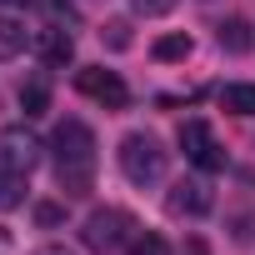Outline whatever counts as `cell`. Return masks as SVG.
Wrapping results in <instances>:
<instances>
[{
  "instance_id": "17",
  "label": "cell",
  "mask_w": 255,
  "mask_h": 255,
  "mask_svg": "<svg viewBox=\"0 0 255 255\" xmlns=\"http://www.w3.org/2000/svg\"><path fill=\"white\" fill-rule=\"evenodd\" d=\"M60 220H65V205H55V200H40V205H35V225L50 230V225H60Z\"/></svg>"
},
{
  "instance_id": "14",
  "label": "cell",
  "mask_w": 255,
  "mask_h": 255,
  "mask_svg": "<svg viewBox=\"0 0 255 255\" xmlns=\"http://www.w3.org/2000/svg\"><path fill=\"white\" fill-rule=\"evenodd\" d=\"M190 55V35H160L155 40V60H185Z\"/></svg>"
},
{
  "instance_id": "2",
  "label": "cell",
  "mask_w": 255,
  "mask_h": 255,
  "mask_svg": "<svg viewBox=\"0 0 255 255\" xmlns=\"http://www.w3.org/2000/svg\"><path fill=\"white\" fill-rule=\"evenodd\" d=\"M135 240V220L125 215L120 205H105V210H90L85 225H80V245L95 250V255H110L120 245H130Z\"/></svg>"
},
{
  "instance_id": "4",
  "label": "cell",
  "mask_w": 255,
  "mask_h": 255,
  "mask_svg": "<svg viewBox=\"0 0 255 255\" xmlns=\"http://www.w3.org/2000/svg\"><path fill=\"white\" fill-rule=\"evenodd\" d=\"M175 140H180V150H185V160H190L195 170H205V175L225 170V150L215 145V135H210V125H205V120H185Z\"/></svg>"
},
{
  "instance_id": "16",
  "label": "cell",
  "mask_w": 255,
  "mask_h": 255,
  "mask_svg": "<svg viewBox=\"0 0 255 255\" xmlns=\"http://www.w3.org/2000/svg\"><path fill=\"white\" fill-rule=\"evenodd\" d=\"M100 40H105L110 50H125V45H130V25H125V20H110V25L100 30Z\"/></svg>"
},
{
  "instance_id": "11",
  "label": "cell",
  "mask_w": 255,
  "mask_h": 255,
  "mask_svg": "<svg viewBox=\"0 0 255 255\" xmlns=\"http://www.w3.org/2000/svg\"><path fill=\"white\" fill-rule=\"evenodd\" d=\"M220 105L230 115H255V85L235 80V85H220Z\"/></svg>"
},
{
  "instance_id": "8",
  "label": "cell",
  "mask_w": 255,
  "mask_h": 255,
  "mask_svg": "<svg viewBox=\"0 0 255 255\" xmlns=\"http://www.w3.org/2000/svg\"><path fill=\"white\" fill-rule=\"evenodd\" d=\"M30 45H35L40 65H55V70H60V65H70V60H75V35H70L65 25H50V30H40Z\"/></svg>"
},
{
  "instance_id": "15",
  "label": "cell",
  "mask_w": 255,
  "mask_h": 255,
  "mask_svg": "<svg viewBox=\"0 0 255 255\" xmlns=\"http://www.w3.org/2000/svg\"><path fill=\"white\" fill-rule=\"evenodd\" d=\"M130 255H170V245H165V235H155V230H140V235L130 240Z\"/></svg>"
},
{
  "instance_id": "12",
  "label": "cell",
  "mask_w": 255,
  "mask_h": 255,
  "mask_svg": "<svg viewBox=\"0 0 255 255\" xmlns=\"http://www.w3.org/2000/svg\"><path fill=\"white\" fill-rule=\"evenodd\" d=\"M35 35H25V25L15 15H0V55H20Z\"/></svg>"
},
{
  "instance_id": "6",
  "label": "cell",
  "mask_w": 255,
  "mask_h": 255,
  "mask_svg": "<svg viewBox=\"0 0 255 255\" xmlns=\"http://www.w3.org/2000/svg\"><path fill=\"white\" fill-rule=\"evenodd\" d=\"M75 85H80V95H90V100H100V105H110V110H120L125 100H130L125 80H120L115 70H105V65H85V70H75Z\"/></svg>"
},
{
  "instance_id": "18",
  "label": "cell",
  "mask_w": 255,
  "mask_h": 255,
  "mask_svg": "<svg viewBox=\"0 0 255 255\" xmlns=\"http://www.w3.org/2000/svg\"><path fill=\"white\" fill-rule=\"evenodd\" d=\"M130 10L150 20V15H170V10H175V0H130Z\"/></svg>"
},
{
  "instance_id": "10",
  "label": "cell",
  "mask_w": 255,
  "mask_h": 255,
  "mask_svg": "<svg viewBox=\"0 0 255 255\" xmlns=\"http://www.w3.org/2000/svg\"><path fill=\"white\" fill-rule=\"evenodd\" d=\"M20 110H25V115H45V110H50V80H45V75H35V80L20 85Z\"/></svg>"
},
{
  "instance_id": "5",
  "label": "cell",
  "mask_w": 255,
  "mask_h": 255,
  "mask_svg": "<svg viewBox=\"0 0 255 255\" xmlns=\"http://www.w3.org/2000/svg\"><path fill=\"white\" fill-rule=\"evenodd\" d=\"M40 140L25 130V125H10V130H0V170H10V175H30L40 165Z\"/></svg>"
},
{
  "instance_id": "13",
  "label": "cell",
  "mask_w": 255,
  "mask_h": 255,
  "mask_svg": "<svg viewBox=\"0 0 255 255\" xmlns=\"http://www.w3.org/2000/svg\"><path fill=\"white\" fill-rule=\"evenodd\" d=\"M25 180H30V175H10V170H0V210L25 205Z\"/></svg>"
},
{
  "instance_id": "7",
  "label": "cell",
  "mask_w": 255,
  "mask_h": 255,
  "mask_svg": "<svg viewBox=\"0 0 255 255\" xmlns=\"http://www.w3.org/2000/svg\"><path fill=\"white\" fill-rule=\"evenodd\" d=\"M210 205H215V200H210L205 180H175L170 195H165V210H170V215H190V220H200Z\"/></svg>"
},
{
  "instance_id": "9",
  "label": "cell",
  "mask_w": 255,
  "mask_h": 255,
  "mask_svg": "<svg viewBox=\"0 0 255 255\" xmlns=\"http://www.w3.org/2000/svg\"><path fill=\"white\" fill-rule=\"evenodd\" d=\"M250 45H255V35H250V20H240V15L220 20V50H230V55H245Z\"/></svg>"
},
{
  "instance_id": "3",
  "label": "cell",
  "mask_w": 255,
  "mask_h": 255,
  "mask_svg": "<svg viewBox=\"0 0 255 255\" xmlns=\"http://www.w3.org/2000/svg\"><path fill=\"white\" fill-rule=\"evenodd\" d=\"M115 155H120V170L130 185H155L165 175V150H160L155 135H125Z\"/></svg>"
},
{
  "instance_id": "1",
  "label": "cell",
  "mask_w": 255,
  "mask_h": 255,
  "mask_svg": "<svg viewBox=\"0 0 255 255\" xmlns=\"http://www.w3.org/2000/svg\"><path fill=\"white\" fill-rule=\"evenodd\" d=\"M50 155H55V180L65 195H85L95 180V130L85 120H60L50 135Z\"/></svg>"
},
{
  "instance_id": "20",
  "label": "cell",
  "mask_w": 255,
  "mask_h": 255,
  "mask_svg": "<svg viewBox=\"0 0 255 255\" xmlns=\"http://www.w3.org/2000/svg\"><path fill=\"white\" fill-rule=\"evenodd\" d=\"M35 255H70V250H60V245H45V250H35Z\"/></svg>"
},
{
  "instance_id": "19",
  "label": "cell",
  "mask_w": 255,
  "mask_h": 255,
  "mask_svg": "<svg viewBox=\"0 0 255 255\" xmlns=\"http://www.w3.org/2000/svg\"><path fill=\"white\" fill-rule=\"evenodd\" d=\"M5 10H20V5H35V0H0Z\"/></svg>"
}]
</instances>
